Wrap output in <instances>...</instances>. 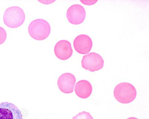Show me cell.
I'll use <instances>...</instances> for the list:
<instances>
[{
	"mask_svg": "<svg viewBox=\"0 0 149 119\" xmlns=\"http://www.w3.org/2000/svg\"><path fill=\"white\" fill-rule=\"evenodd\" d=\"M73 119H93V118L89 112L83 111L73 117Z\"/></svg>",
	"mask_w": 149,
	"mask_h": 119,
	"instance_id": "obj_11",
	"label": "cell"
},
{
	"mask_svg": "<svg viewBox=\"0 0 149 119\" xmlns=\"http://www.w3.org/2000/svg\"><path fill=\"white\" fill-rule=\"evenodd\" d=\"M28 32L32 38L35 40H45L49 36L51 32L50 24L45 19L34 20L29 25Z\"/></svg>",
	"mask_w": 149,
	"mask_h": 119,
	"instance_id": "obj_2",
	"label": "cell"
},
{
	"mask_svg": "<svg viewBox=\"0 0 149 119\" xmlns=\"http://www.w3.org/2000/svg\"><path fill=\"white\" fill-rule=\"evenodd\" d=\"M0 119H23L18 107L11 103L4 102L0 104Z\"/></svg>",
	"mask_w": 149,
	"mask_h": 119,
	"instance_id": "obj_6",
	"label": "cell"
},
{
	"mask_svg": "<svg viewBox=\"0 0 149 119\" xmlns=\"http://www.w3.org/2000/svg\"><path fill=\"white\" fill-rule=\"evenodd\" d=\"M74 50L78 53L86 55L90 52L93 47L91 38L86 34H81L74 38Z\"/></svg>",
	"mask_w": 149,
	"mask_h": 119,
	"instance_id": "obj_7",
	"label": "cell"
},
{
	"mask_svg": "<svg viewBox=\"0 0 149 119\" xmlns=\"http://www.w3.org/2000/svg\"><path fill=\"white\" fill-rule=\"evenodd\" d=\"M127 119H138L137 118H136L132 117L129 118H127Z\"/></svg>",
	"mask_w": 149,
	"mask_h": 119,
	"instance_id": "obj_15",
	"label": "cell"
},
{
	"mask_svg": "<svg viewBox=\"0 0 149 119\" xmlns=\"http://www.w3.org/2000/svg\"><path fill=\"white\" fill-rule=\"evenodd\" d=\"M97 1H80V2L84 4L88 5H94Z\"/></svg>",
	"mask_w": 149,
	"mask_h": 119,
	"instance_id": "obj_13",
	"label": "cell"
},
{
	"mask_svg": "<svg viewBox=\"0 0 149 119\" xmlns=\"http://www.w3.org/2000/svg\"><path fill=\"white\" fill-rule=\"evenodd\" d=\"M71 44L66 40L58 41L54 48V53L58 59L65 60L70 59L73 54Z\"/></svg>",
	"mask_w": 149,
	"mask_h": 119,
	"instance_id": "obj_9",
	"label": "cell"
},
{
	"mask_svg": "<svg viewBox=\"0 0 149 119\" xmlns=\"http://www.w3.org/2000/svg\"><path fill=\"white\" fill-rule=\"evenodd\" d=\"M38 2L44 4H50L55 2V0H42V1H38Z\"/></svg>",
	"mask_w": 149,
	"mask_h": 119,
	"instance_id": "obj_14",
	"label": "cell"
},
{
	"mask_svg": "<svg viewBox=\"0 0 149 119\" xmlns=\"http://www.w3.org/2000/svg\"><path fill=\"white\" fill-rule=\"evenodd\" d=\"M66 17L70 23L73 25H79L84 21L86 18V10L82 5H73L68 9Z\"/></svg>",
	"mask_w": 149,
	"mask_h": 119,
	"instance_id": "obj_5",
	"label": "cell"
},
{
	"mask_svg": "<svg viewBox=\"0 0 149 119\" xmlns=\"http://www.w3.org/2000/svg\"><path fill=\"white\" fill-rule=\"evenodd\" d=\"M114 96L116 100L121 104H130L136 98V89L130 83H121L114 88Z\"/></svg>",
	"mask_w": 149,
	"mask_h": 119,
	"instance_id": "obj_1",
	"label": "cell"
},
{
	"mask_svg": "<svg viewBox=\"0 0 149 119\" xmlns=\"http://www.w3.org/2000/svg\"><path fill=\"white\" fill-rule=\"evenodd\" d=\"M7 38V33L4 29L0 26V45L3 44Z\"/></svg>",
	"mask_w": 149,
	"mask_h": 119,
	"instance_id": "obj_12",
	"label": "cell"
},
{
	"mask_svg": "<svg viewBox=\"0 0 149 119\" xmlns=\"http://www.w3.org/2000/svg\"><path fill=\"white\" fill-rule=\"evenodd\" d=\"M76 82V79L74 75L69 73H66L62 74L58 77V87L63 93H72L74 91Z\"/></svg>",
	"mask_w": 149,
	"mask_h": 119,
	"instance_id": "obj_8",
	"label": "cell"
},
{
	"mask_svg": "<svg viewBox=\"0 0 149 119\" xmlns=\"http://www.w3.org/2000/svg\"><path fill=\"white\" fill-rule=\"evenodd\" d=\"M81 64L84 69L94 72L99 71L103 68L104 61L99 54L92 52L83 56Z\"/></svg>",
	"mask_w": 149,
	"mask_h": 119,
	"instance_id": "obj_4",
	"label": "cell"
},
{
	"mask_svg": "<svg viewBox=\"0 0 149 119\" xmlns=\"http://www.w3.org/2000/svg\"><path fill=\"white\" fill-rule=\"evenodd\" d=\"M25 18L26 16L23 10L17 6L8 8L3 16L5 25L12 28H17L22 26L25 21Z\"/></svg>",
	"mask_w": 149,
	"mask_h": 119,
	"instance_id": "obj_3",
	"label": "cell"
},
{
	"mask_svg": "<svg viewBox=\"0 0 149 119\" xmlns=\"http://www.w3.org/2000/svg\"><path fill=\"white\" fill-rule=\"evenodd\" d=\"M93 88L91 83L87 80H80L76 84L74 92L77 96L82 99L90 97L92 93Z\"/></svg>",
	"mask_w": 149,
	"mask_h": 119,
	"instance_id": "obj_10",
	"label": "cell"
}]
</instances>
